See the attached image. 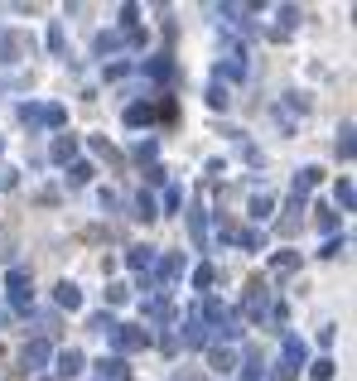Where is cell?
I'll return each mask as SVG.
<instances>
[{
  "label": "cell",
  "instance_id": "6da1fadb",
  "mask_svg": "<svg viewBox=\"0 0 357 381\" xmlns=\"http://www.w3.org/2000/svg\"><path fill=\"white\" fill-rule=\"evenodd\" d=\"M198 319L208 328V338H222V343H237L247 328H242V314L237 309H227L222 300H203L198 304Z\"/></svg>",
  "mask_w": 357,
  "mask_h": 381
},
{
  "label": "cell",
  "instance_id": "7a4b0ae2",
  "mask_svg": "<svg viewBox=\"0 0 357 381\" xmlns=\"http://www.w3.org/2000/svg\"><path fill=\"white\" fill-rule=\"evenodd\" d=\"M20 121H25V126H68V107H63V102H44V107L25 102V107H20Z\"/></svg>",
  "mask_w": 357,
  "mask_h": 381
},
{
  "label": "cell",
  "instance_id": "3957f363",
  "mask_svg": "<svg viewBox=\"0 0 357 381\" xmlns=\"http://www.w3.org/2000/svg\"><path fill=\"white\" fill-rule=\"evenodd\" d=\"M5 290H10V304H15L20 314H29V304H34V280H29V271L10 266V275H5Z\"/></svg>",
  "mask_w": 357,
  "mask_h": 381
},
{
  "label": "cell",
  "instance_id": "277c9868",
  "mask_svg": "<svg viewBox=\"0 0 357 381\" xmlns=\"http://www.w3.org/2000/svg\"><path fill=\"white\" fill-rule=\"evenodd\" d=\"M242 314H247L251 324H266V319H271V295H266V285H261V280H251V285H247Z\"/></svg>",
  "mask_w": 357,
  "mask_h": 381
},
{
  "label": "cell",
  "instance_id": "5b68a950",
  "mask_svg": "<svg viewBox=\"0 0 357 381\" xmlns=\"http://www.w3.org/2000/svg\"><path fill=\"white\" fill-rule=\"evenodd\" d=\"M111 348H116V353H140V348H150V328L116 324V328H111Z\"/></svg>",
  "mask_w": 357,
  "mask_h": 381
},
{
  "label": "cell",
  "instance_id": "8992f818",
  "mask_svg": "<svg viewBox=\"0 0 357 381\" xmlns=\"http://www.w3.org/2000/svg\"><path fill=\"white\" fill-rule=\"evenodd\" d=\"M247 78V54H242V44L237 39H222V58H218V78Z\"/></svg>",
  "mask_w": 357,
  "mask_h": 381
},
{
  "label": "cell",
  "instance_id": "52a82bcc",
  "mask_svg": "<svg viewBox=\"0 0 357 381\" xmlns=\"http://www.w3.org/2000/svg\"><path fill=\"white\" fill-rule=\"evenodd\" d=\"M25 54H34L29 34H0V63H20Z\"/></svg>",
  "mask_w": 357,
  "mask_h": 381
},
{
  "label": "cell",
  "instance_id": "ba28073f",
  "mask_svg": "<svg viewBox=\"0 0 357 381\" xmlns=\"http://www.w3.org/2000/svg\"><path fill=\"white\" fill-rule=\"evenodd\" d=\"M280 362H285V367H295V372L309 362V348H304L300 333H285V343H280Z\"/></svg>",
  "mask_w": 357,
  "mask_h": 381
},
{
  "label": "cell",
  "instance_id": "9c48e42d",
  "mask_svg": "<svg viewBox=\"0 0 357 381\" xmlns=\"http://www.w3.org/2000/svg\"><path fill=\"white\" fill-rule=\"evenodd\" d=\"M83 367H87V357L78 353V348H63V353L54 357V377H63V381H73Z\"/></svg>",
  "mask_w": 357,
  "mask_h": 381
},
{
  "label": "cell",
  "instance_id": "30bf717a",
  "mask_svg": "<svg viewBox=\"0 0 357 381\" xmlns=\"http://www.w3.org/2000/svg\"><path fill=\"white\" fill-rule=\"evenodd\" d=\"M179 338H184V348H208V328H203V319H198V309H189V319H184V328H179Z\"/></svg>",
  "mask_w": 357,
  "mask_h": 381
},
{
  "label": "cell",
  "instance_id": "8fae6325",
  "mask_svg": "<svg viewBox=\"0 0 357 381\" xmlns=\"http://www.w3.org/2000/svg\"><path fill=\"white\" fill-rule=\"evenodd\" d=\"M49 343H44V338H34V343H25V353H20V367H25V372H44V362H49Z\"/></svg>",
  "mask_w": 357,
  "mask_h": 381
},
{
  "label": "cell",
  "instance_id": "7c38bea8",
  "mask_svg": "<svg viewBox=\"0 0 357 381\" xmlns=\"http://www.w3.org/2000/svg\"><path fill=\"white\" fill-rule=\"evenodd\" d=\"M140 314L155 319V324H174V304H169V295H150V300L140 304Z\"/></svg>",
  "mask_w": 357,
  "mask_h": 381
},
{
  "label": "cell",
  "instance_id": "4fadbf2b",
  "mask_svg": "<svg viewBox=\"0 0 357 381\" xmlns=\"http://www.w3.org/2000/svg\"><path fill=\"white\" fill-rule=\"evenodd\" d=\"M145 78H155V82H174V58H169V54L145 58Z\"/></svg>",
  "mask_w": 357,
  "mask_h": 381
},
{
  "label": "cell",
  "instance_id": "5bb4252c",
  "mask_svg": "<svg viewBox=\"0 0 357 381\" xmlns=\"http://www.w3.org/2000/svg\"><path fill=\"white\" fill-rule=\"evenodd\" d=\"M126 266L140 271V275H150L155 271V246H131V251H126Z\"/></svg>",
  "mask_w": 357,
  "mask_h": 381
},
{
  "label": "cell",
  "instance_id": "9a60e30c",
  "mask_svg": "<svg viewBox=\"0 0 357 381\" xmlns=\"http://www.w3.org/2000/svg\"><path fill=\"white\" fill-rule=\"evenodd\" d=\"M319 184H324V169H319V164H304L300 174H295V198H304V193L319 189Z\"/></svg>",
  "mask_w": 357,
  "mask_h": 381
},
{
  "label": "cell",
  "instance_id": "2e32d148",
  "mask_svg": "<svg viewBox=\"0 0 357 381\" xmlns=\"http://www.w3.org/2000/svg\"><path fill=\"white\" fill-rule=\"evenodd\" d=\"M189 237H193L198 251L208 246V213H203V208H189Z\"/></svg>",
  "mask_w": 357,
  "mask_h": 381
},
{
  "label": "cell",
  "instance_id": "e0dca14e",
  "mask_svg": "<svg viewBox=\"0 0 357 381\" xmlns=\"http://www.w3.org/2000/svg\"><path fill=\"white\" fill-rule=\"evenodd\" d=\"M54 300H58V309H83V290H78L73 280H63L54 290Z\"/></svg>",
  "mask_w": 357,
  "mask_h": 381
},
{
  "label": "cell",
  "instance_id": "ac0fdd59",
  "mask_svg": "<svg viewBox=\"0 0 357 381\" xmlns=\"http://www.w3.org/2000/svg\"><path fill=\"white\" fill-rule=\"evenodd\" d=\"M300 271V251H275L271 256V275H295Z\"/></svg>",
  "mask_w": 357,
  "mask_h": 381
},
{
  "label": "cell",
  "instance_id": "d6986e66",
  "mask_svg": "<svg viewBox=\"0 0 357 381\" xmlns=\"http://www.w3.org/2000/svg\"><path fill=\"white\" fill-rule=\"evenodd\" d=\"M97 377L102 381H126V357H102V362H97Z\"/></svg>",
  "mask_w": 357,
  "mask_h": 381
},
{
  "label": "cell",
  "instance_id": "ffe728a7",
  "mask_svg": "<svg viewBox=\"0 0 357 381\" xmlns=\"http://www.w3.org/2000/svg\"><path fill=\"white\" fill-rule=\"evenodd\" d=\"M49 155H54V164H73V155H78V136H58Z\"/></svg>",
  "mask_w": 357,
  "mask_h": 381
},
{
  "label": "cell",
  "instance_id": "44dd1931",
  "mask_svg": "<svg viewBox=\"0 0 357 381\" xmlns=\"http://www.w3.org/2000/svg\"><path fill=\"white\" fill-rule=\"evenodd\" d=\"M150 121H155V107L150 102H131L126 107V126H150Z\"/></svg>",
  "mask_w": 357,
  "mask_h": 381
},
{
  "label": "cell",
  "instance_id": "7402d4cb",
  "mask_svg": "<svg viewBox=\"0 0 357 381\" xmlns=\"http://www.w3.org/2000/svg\"><path fill=\"white\" fill-rule=\"evenodd\" d=\"M208 362H213V372H218V377H227V372L237 367V357H232V348H208Z\"/></svg>",
  "mask_w": 357,
  "mask_h": 381
},
{
  "label": "cell",
  "instance_id": "603a6c76",
  "mask_svg": "<svg viewBox=\"0 0 357 381\" xmlns=\"http://www.w3.org/2000/svg\"><path fill=\"white\" fill-rule=\"evenodd\" d=\"M271 213H275V198L271 193H256L251 198V222H271Z\"/></svg>",
  "mask_w": 357,
  "mask_h": 381
},
{
  "label": "cell",
  "instance_id": "cb8c5ba5",
  "mask_svg": "<svg viewBox=\"0 0 357 381\" xmlns=\"http://www.w3.org/2000/svg\"><path fill=\"white\" fill-rule=\"evenodd\" d=\"M92 174H97V169H92L87 160H73V164H68V184H73V189H83V184H92Z\"/></svg>",
  "mask_w": 357,
  "mask_h": 381
},
{
  "label": "cell",
  "instance_id": "d4e9b609",
  "mask_svg": "<svg viewBox=\"0 0 357 381\" xmlns=\"http://www.w3.org/2000/svg\"><path fill=\"white\" fill-rule=\"evenodd\" d=\"M131 218H140V222H155V218H160V203H155L150 193H136V213H131Z\"/></svg>",
  "mask_w": 357,
  "mask_h": 381
},
{
  "label": "cell",
  "instance_id": "484cf974",
  "mask_svg": "<svg viewBox=\"0 0 357 381\" xmlns=\"http://www.w3.org/2000/svg\"><path fill=\"white\" fill-rule=\"evenodd\" d=\"M266 377V362H261V353H247V362H242V381H261Z\"/></svg>",
  "mask_w": 357,
  "mask_h": 381
},
{
  "label": "cell",
  "instance_id": "4316f807",
  "mask_svg": "<svg viewBox=\"0 0 357 381\" xmlns=\"http://www.w3.org/2000/svg\"><path fill=\"white\" fill-rule=\"evenodd\" d=\"M333 372H338V362H333V357H319V362H309V377H314V381H333Z\"/></svg>",
  "mask_w": 357,
  "mask_h": 381
},
{
  "label": "cell",
  "instance_id": "83f0119b",
  "mask_svg": "<svg viewBox=\"0 0 357 381\" xmlns=\"http://www.w3.org/2000/svg\"><path fill=\"white\" fill-rule=\"evenodd\" d=\"M227 102H232V97H227V87H222V82H213V87H208V107H213V111H227Z\"/></svg>",
  "mask_w": 357,
  "mask_h": 381
},
{
  "label": "cell",
  "instance_id": "f1b7e54d",
  "mask_svg": "<svg viewBox=\"0 0 357 381\" xmlns=\"http://www.w3.org/2000/svg\"><path fill=\"white\" fill-rule=\"evenodd\" d=\"M87 328H92V333H102V338H111L116 319H111V314H92V319H87Z\"/></svg>",
  "mask_w": 357,
  "mask_h": 381
},
{
  "label": "cell",
  "instance_id": "f546056e",
  "mask_svg": "<svg viewBox=\"0 0 357 381\" xmlns=\"http://www.w3.org/2000/svg\"><path fill=\"white\" fill-rule=\"evenodd\" d=\"M126 44V34H97V54H116Z\"/></svg>",
  "mask_w": 357,
  "mask_h": 381
},
{
  "label": "cell",
  "instance_id": "4dcf8cb0",
  "mask_svg": "<svg viewBox=\"0 0 357 381\" xmlns=\"http://www.w3.org/2000/svg\"><path fill=\"white\" fill-rule=\"evenodd\" d=\"M338 160H353V126L338 131Z\"/></svg>",
  "mask_w": 357,
  "mask_h": 381
},
{
  "label": "cell",
  "instance_id": "1f68e13d",
  "mask_svg": "<svg viewBox=\"0 0 357 381\" xmlns=\"http://www.w3.org/2000/svg\"><path fill=\"white\" fill-rule=\"evenodd\" d=\"M338 208L353 213V179H338Z\"/></svg>",
  "mask_w": 357,
  "mask_h": 381
},
{
  "label": "cell",
  "instance_id": "d6a6232c",
  "mask_svg": "<svg viewBox=\"0 0 357 381\" xmlns=\"http://www.w3.org/2000/svg\"><path fill=\"white\" fill-rule=\"evenodd\" d=\"M213 280H218L213 266H198V271H193V285H198V290H213Z\"/></svg>",
  "mask_w": 357,
  "mask_h": 381
},
{
  "label": "cell",
  "instance_id": "836d02e7",
  "mask_svg": "<svg viewBox=\"0 0 357 381\" xmlns=\"http://www.w3.org/2000/svg\"><path fill=\"white\" fill-rule=\"evenodd\" d=\"M295 25H300V10H295V5H280V34L295 29Z\"/></svg>",
  "mask_w": 357,
  "mask_h": 381
},
{
  "label": "cell",
  "instance_id": "e575fe53",
  "mask_svg": "<svg viewBox=\"0 0 357 381\" xmlns=\"http://www.w3.org/2000/svg\"><path fill=\"white\" fill-rule=\"evenodd\" d=\"M343 246H348V237H329V242H324V251H319V256H343Z\"/></svg>",
  "mask_w": 357,
  "mask_h": 381
},
{
  "label": "cell",
  "instance_id": "d590c367",
  "mask_svg": "<svg viewBox=\"0 0 357 381\" xmlns=\"http://www.w3.org/2000/svg\"><path fill=\"white\" fill-rule=\"evenodd\" d=\"M131 300V290L126 285H107V304H126Z\"/></svg>",
  "mask_w": 357,
  "mask_h": 381
},
{
  "label": "cell",
  "instance_id": "8d00e7d4",
  "mask_svg": "<svg viewBox=\"0 0 357 381\" xmlns=\"http://www.w3.org/2000/svg\"><path fill=\"white\" fill-rule=\"evenodd\" d=\"M126 73H131V63H111V68H107V82H121Z\"/></svg>",
  "mask_w": 357,
  "mask_h": 381
},
{
  "label": "cell",
  "instance_id": "74e56055",
  "mask_svg": "<svg viewBox=\"0 0 357 381\" xmlns=\"http://www.w3.org/2000/svg\"><path fill=\"white\" fill-rule=\"evenodd\" d=\"M20 184V169H0V189H15Z\"/></svg>",
  "mask_w": 357,
  "mask_h": 381
},
{
  "label": "cell",
  "instance_id": "f35d334b",
  "mask_svg": "<svg viewBox=\"0 0 357 381\" xmlns=\"http://www.w3.org/2000/svg\"><path fill=\"white\" fill-rule=\"evenodd\" d=\"M145 184H165V169L160 164H145Z\"/></svg>",
  "mask_w": 357,
  "mask_h": 381
},
{
  "label": "cell",
  "instance_id": "ab89813d",
  "mask_svg": "<svg viewBox=\"0 0 357 381\" xmlns=\"http://www.w3.org/2000/svg\"><path fill=\"white\" fill-rule=\"evenodd\" d=\"M49 49H54V54H63V25L49 29Z\"/></svg>",
  "mask_w": 357,
  "mask_h": 381
},
{
  "label": "cell",
  "instance_id": "60d3db41",
  "mask_svg": "<svg viewBox=\"0 0 357 381\" xmlns=\"http://www.w3.org/2000/svg\"><path fill=\"white\" fill-rule=\"evenodd\" d=\"M179 203H184V193H179V189H165V213H174Z\"/></svg>",
  "mask_w": 357,
  "mask_h": 381
},
{
  "label": "cell",
  "instance_id": "b9f144b4",
  "mask_svg": "<svg viewBox=\"0 0 357 381\" xmlns=\"http://www.w3.org/2000/svg\"><path fill=\"white\" fill-rule=\"evenodd\" d=\"M319 227H324V232H333V227H338V218H333V208H319Z\"/></svg>",
  "mask_w": 357,
  "mask_h": 381
},
{
  "label": "cell",
  "instance_id": "7bdbcfd3",
  "mask_svg": "<svg viewBox=\"0 0 357 381\" xmlns=\"http://www.w3.org/2000/svg\"><path fill=\"white\" fill-rule=\"evenodd\" d=\"M136 160H155V140H140V145H136Z\"/></svg>",
  "mask_w": 357,
  "mask_h": 381
},
{
  "label": "cell",
  "instance_id": "ee69618b",
  "mask_svg": "<svg viewBox=\"0 0 357 381\" xmlns=\"http://www.w3.org/2000/svg\"><path fill=\"white\" fill-rule=\"evenodd\" d=\"M92 150H97V155H102V160H111V164H116V150H111L107 140H92Z\"/></svg>",
  "mask_w": 357,
  "mask_h": 381
},
{
  "label": "cell",
  "instance_id": "f6af8a7d",
  "mask_svg": "<svg viewBox=\"0 0 357 381\" xmlns=\"http://www.w3.org/2000/svg\"><path fill=\"white\" fill-rule=\"evenodd\" d=\"M0 328H5V314H0Z\"/></svg>",
  "mask_w": 357,
  "mask_h": 381
}]
</instances>
